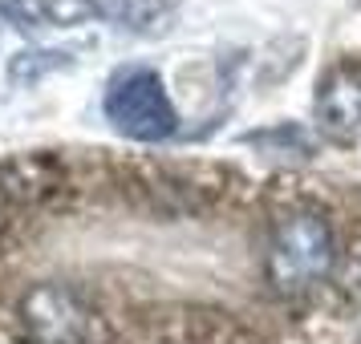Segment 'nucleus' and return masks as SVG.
<instances>
[{"label": "nucleus", "mask_w": 361, "mask_h": 344, "mask_svg": "<svg viewBox=\"0 0 361 344\" xmlns=\"http://www.w3.org/2000/svg\"><path fill=\"white\" fill-rule=\"evenodd\" d=\"M244 142L256 146L260 154H268V158H312V134L305 126H288V122L244 134Z\"/></svg>", "instance_id": "8"}, {"label": "nucleus", "mask_w": 361, "mask_h": 344, "mask_svg": "<svg viewBox=\"0 0 361 344\" xmlns=\"http://www.w3.org/2000/svg\"><path fill=\"white\" fill-rule=\"evenodd\" d=\"M102 110H106V122L130 142L154 146V142L175 138V130H179V110L166 94L159 69H147V65L118 69L110 85H106Z\"/></svg>", "instance_id": "2"}, {"label": "nucleus", "mask_w": 361, "mask_h": 344, "mask_svg": "<svg viewBox=\"0 0 361 344\" xmlns=\"http://www.w3.org/2000/svg\"><path fill=\"white\" fill-rule=\"evenodd\" d=\"M8 20L20 33H41V29H78L85 20L102 17V0H4Z\"/></svg>", "instance_id": "5"}, {"label": "nucleus", "mask_w": 361, "mask_h": 344, "mask_svg": "<svg viewBox=\"0 0 361 344\" xmlns=\"http://www.w3.org/2000/svg\"><path fill=\"white\" fill-rule=\"evenodd\" d=\"M8 29H13V20H8V4L0 0V41H4V33H8Z\"/></svg>", "instance_id": "10"}, {"label": "nucleus", "mask_w": 361, "mask_h": 344, "mask_svg": "<svg viewBox=\"0 0 361 344\" xmlns=\"http://www.w3.org/2000/svg\"><path fill=\"white\" fill-rule=\"evenodd\" d=\"M69 65H73V53H66V49H20L8 61V82L33 85L41 77L57 73V69H69Z\"/></svg>", "instance_id": "9"}, {"label": "nucleus", "mask_w": 361, "mask_h": 344, "mask_svg": "<svg viewBox=\"0 0 361 344\" xmlns=\"http://www.w3.org/2000/svg\"><path fill=\"white\" fill-rule=\"evenodd\" d=\"M312 110H317V130L325 138L341 142V146L361 142V73L349 65L329 69L317 82Z\"/></svg>", "instance_id": "4"}, {"label": "nucleus", "mask_w": 361, "mask_h": 344, "mask_svg": "<svg viewBox=\"0 0 361 344\" xmlns=\"http://www.w3.org/2000/svg\"><path fill=\"white\" fill-rule=\"evenodd\" d=\"M337 267V239L321 215L293 211L280 215L268 227L264 243V279L280 295H300L333 276Z\"/></svg>", "instance_id": "1"}, {"label": "nucleus", "mask_w": 361, "mask_h": 344, "mask_svg": "<svg viewBox=\"0 0 361 344\" xmlns=\"http://www.w3.org/2000/svg\"><path fill=\"white\" fill-rule=\"evenodd\" d=\"M57 179H61V170L45 154H25V158H13V163L0 166V195L17 198V203H29V198L53 191Z\"/></svg>", "instance_id": "6"}, {"label": "nucleus", "mask_w": 361, "mask_h": 344, "mask_svg": "<svg viewBox=\"0 0 361 344\" xmlns=\"http://www.w3.org/2000/svg\"><path fill=\"white\" fill-rule=\"evenodd\" d=\"M179 0H102V17L126 33H163Z\"/></svg>", "instance_id": "7"}, {"label": "nucleus", "mask_w": 361, "mask_h": 344, "mask_svg": "<svg viewBox=\"0 0 361 344\" xmlns=\"http://www.w3.org/2000/svg\"><path fill=\"white\" fill-rule=\"evenodd\" d=\"M20 328L29 344H85L90 312L66 284H37L20 295Z\"/></svg>", "instance_id": "3"}]
</instances>
